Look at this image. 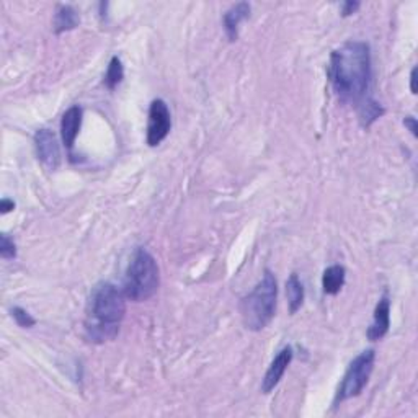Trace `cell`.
<instances>
[{
	"mask_svg": "<svg viewBox=\"0 0 418 418\" xmlns=\"http://www.w3.org/2000/svg\"><path fill=\"white\" fill-rule=\"evenodd\" d=\"M391 327V301L389 296L384 294L383 297L379 299L378 306L374 309V317H373V324L369 325L368 328V338L371 342H378V340L384 338L387 332H389Z\"/></svg>",
	"mask_w": 418,
	"mask_h": 418,
	"instance_id": "cell-9",
	"label": "cell"
},
{
	"mask_svg": "<svg viewBox=\"0 0 418 418\" xmlns=\"http://www.w3.org/2000/svg\"><path fill=\"white\" fill-rule=\"evenodd\" d=\"M15 209V203L12 199H8V198H4L2 201H0V213L2 214H7V213H10V211H13Z\"/></svg>",
	"mask_w": 418,
	"mask_h": 418,
	"instance_id": "cell-20",
	"label": "cell"
},
{
	"mask_svg": "<svg viewBox=\"0 0 418 418\" xmlns=\"http://www.w3.org/2000/svg\"><path fill=\"white\" fill-rule=\"evenodd\" d=\"M80 23V18H79V13L75 12L74 7H70V5H59L58 10H56V15H54V32L61 35L64 32H70V30H74L79 27Z\"/></svg>",
	"mask_w": 418,
	"mask_h": 418,
	"instance_id": "cell-12",
	"label": "cell"
},
{
	"mask_svg": "<svg viewBox=\"0 0 418 418\" xmlns=\"http://www.w3.org/2000/svg\"><path fill=\"white\" fill-rule=\"evenodd\" d=\"M384 115V108L374 100H366L359 106V120L364 128H369L373 123Z\"/></svg>",
	"mask_w": 418,
	"mask_h": 418,
	"instance_id": "cell-15",
	"label": "cell"
},
{
	"mask_svg": "<svg viewBox=\"0 0 418 418\" xmlns=\"http://www.w3.org/2000/svg\"><path fill=\"white\" fill-rule=\"evenodd\" d=\"M125 297V293L111 283L94 288L85 317V333L90 342L103 343L116 337L126 314Z\"/></svg>",
	"mask_w": 418,
	"mask_h": 418,
	"instance_id": "cell-2",
	"label": "cell"
},
{
	"mask_svg": "<svg viewBox=\"0 0 418 418\" xmlns=\"http://www.w3.org/2000/svg\"><path fill=\"white\" fill-rule=\"evenodd\" d=\"M328 77L335 94L345 103H359L371 80V51L363 41H347L333 51Z\"/></svg>",
	"mask_w": 418,
	"mask_h": 418,
	"instance_id": "cell-1",
	"label": "cell"
},
{
	"mask_svg": "<svg viewBox=\"0 0 418 418\" xmlns=\"http://www.w3.org/2000/svg\"><path fill=\"white\" fill-rule=\"evenodd\" d=\"M376 361V352L374 350H364L363 353H359L356 358L350 363L347 373H345L342 384L338 386L337 394H335L333 405L338 407L342 402L353 399V397L359 395L363 389L368 384L371 378V373L374 369Z\"/></svg>",
	"mask_w": 418,
	"mask_h": 418,
	"instance_id": "cell-5",
	"label": "cell"
},
{
	"mask_svg": "<svg viewBox=\"0 0 418 418\" xmlns=\"http://www.w3.org/2000/svg\"><path fill=\"white\" fill-rule=\"evenodd\" d=\"M0 257L4 260H13L17 257V245L7 234H2L0 237Z\"/></svg>",
	"mask_w": 418,
	"mask_h": 418,
	"instance_id": "cell-17",
	"label": "cell"
},
{
	"mask_svg": "<svg viewBox=\"0 0 418 418\" xmlns=\"http://www.w3.org/2000/svg\"><path fill=\"white\" fill-rule=\"evenodd\" d=\"M12 317L15 319V322H17L18 327H22V328H32L36 324V321L32 317V314H28L27 311H25V309L18 307V306L12 309Z\"/></svg>",
	"mask_w": 418,
	"mask_h": 418,
	"instance_id": "cell-18",
	"label": "cell"
},
{
	"mask_svg": "<svg viewBox=\"0 0 418 418\" xmlns=\"http://www.w3.org/2000/svg\"><path fill=\"white\" fill-rule=\"evenodd\" d=\"M345 276H347V271H345L343 266L340 265L328 266L327 270L324 271V276H322L324 293L328 294V296H335V294H338L345 285Z\"/></svg>",
	"mask_w": 418,
	"mask_h": 418,
	"instance_id": "cell-13",
	"label": "cell"
},
{
	"mask_svg": "<svg viewBox=\"0 0 418 418\" xmlns=\"http://www.w3.org/2000/svg\"><path fill=\"white\" fill-rule=\"evenodd\" d=\"M404 125L410 129L412 134L417 137L418 136V125H417V120L414 116H407L404 120Z\"/></svg>",
	"mask_w": 418,
	"mask_h": 418,
	"instance_id": "cell-21",
	"label": "cell"
},
{
	"mask_svg": "<svg viewBox=\"0 0 418 418\" xmlns=\"http://www.w3.org/2000/svg\"><path fill=\"white\" fill-rule=\"evenodd\" d=\"M125 79V69H123V63L118 56H113L110 64H108V70L105 74V85L108 89L113 90L121 84Z\"/></svg>",
	"mask_w": 418,
	"mask_h": 418,
	"instance_id": "cell-16",
	"label": "cell"
},
{
	"mask_svg": "<svg viewBox=\"0 0 418 418\" xmlns=\"http://www.w3.org/2000/svg\"><path fill=\"white\" fill-rule=\"evenodd\" d=\"M161 285L159 265L147 250L139 249L129 263L125 276V296L134 302H144L157 293Z\"/></svg>",
	"mask_w": 418,
	"mask_h": 418,
	"instance_id": "cell-4",
	"label": "cell"
},
{
	"mask_svg": "<svg viewBox=\"0 0 418 418\" xmlns=\"http://www.w3.org/2000/svg\"><path fill=\"white\" fill-rule=\"evenodd\" d=\"M172 129V116L167 103L161 98L154 100L149 108V121H147V144L151 147H157L165 137L168 136Z\"/></svg>",
	"mask_w": 418,
	"mask_h": 418,
	"instance_id": "cell-6",
	"label": "cell"
},
{
	"mask_svg": "<svg viewBox=\"0 0 418 418\" xmlns=\"http://www.w3.org/2000/svg\"><path fill=\"white\" fill-rule=\"evenodd\" d=\"M293 361V348L285 347L280 353L275 356V359L271 361L270 368L266 369L265 378L262 381V392L263 394H270L275 387L280 384L283 376H285L288 366Z\"/></svg>",
	"mask_w": 418,
	"mask_h": 418,
	"instance_id": "cell-8",
	"label": "cell"
},
{
	"mask_svg": "<svg viewBox=\"0 0 418 418\" xmlns=\"http://www.w3.org/2000/svg\"><path fill=\"white\" fill-rule=\"evenodd\" d=\"M286 296H288V304H290V312L296 314L304 302V286L296 273H293V275L288 278Z\"/></svg>",
	"mask_w": 418,
	"mask_h": 418,
	"instance_id": "cell-14",
	"label": "cell"
},
{
	"mask_svg": "<svg viewBox=\"0 0 418 418\" xmlns=\"http://www.w3.org/2000/svg\"><path fill=\"white\" fill-rule=\"evenodd\" d=\"M35 147L38 154L39 162L49 172L59 168L61 164V149L58 144V137L54 136L49 129H38L35 134Z\"/></svg>",
	"mask_w": 418,
	"mask_h": 418,
	"instance_id": "cell-7",
	"label": "cell"
},
{
	"mask_svg": "<svg viewBox=\"0 0 418 418\" xmlns=\"http://www.w3.org/2000/svg\"><path fill=\"white\" fill-rule=\"evenodd\" d=\"M278 283L270 270H265L260 283L254 288L249 296L240 301L242 322L247 330L260 332L271 322L276 311Z\"/></svg>",
	"mask_w": 418,
	"mask_h": 418,
	"instance_id": "cell-3",
	"label": "cell"
},
{
	"mask_svg": "<svg viewBox=\"0 0 418 418\" xmlns=\"http://www.w3.org/2000/svg\"><path fill=\"white\" fill-rule=\"evenodd\" d=\"M358 8L359 2H352V0H348V2H343L342 5V15L343 17H350V15H353Z\"/></svg>",
	"mask_w": 418,
	"mask_h": 418,
	"instance_id": "cell-19",
	"label": "cell"
},
{
	"mask_svg": "<svg viewBox=\"0 0 418 418\" xmlns=\"http://www.w3.org/2000/svg\"><path fill=\"white\" fill-rule=\"evenodd\" d=\"M250 4L239 2L227 10L224 13V30L229 41H235L239 38V27L242 22H245L250 17Z\"/></svg>",
	"mask_w": 418,
	"mask_h": 418,
	"instance_id": "cell-11",
	"label": "cell"
},
{
	"mask_svg": "<svg viewBox=\"0 0 418 418\" xmlns=\"http://www.w3.org/2000/svg\"><path fill=\"white\" fill-rule=\"evenodd\" d=\"M417 67H414V69H412V74H410V90H412V94H417Z\"/></svg>",
	"mask_w": 418,
	"mask_h": 418,
	"instance_id": "cell-22",
	"label": "cell"
},
{
	"mask_svg": "<svg viewBox=\"0 0 418 418\" xmlns=\"http://www.w3.org/2000/svg\"><path fill=\"white\" fill-rule=\"evenodd\" d=\"M82 116H84V111H82V108L79 105H75L70 106L63 115V120H61V137H63L66 149H69V151H72L75 139L79 136Z\"/></svg>",
	"mask_w": 418,
	"mask_h": 418,
	"instance_id": "cell-10",
	"label": "cell"
}]
</instances>
